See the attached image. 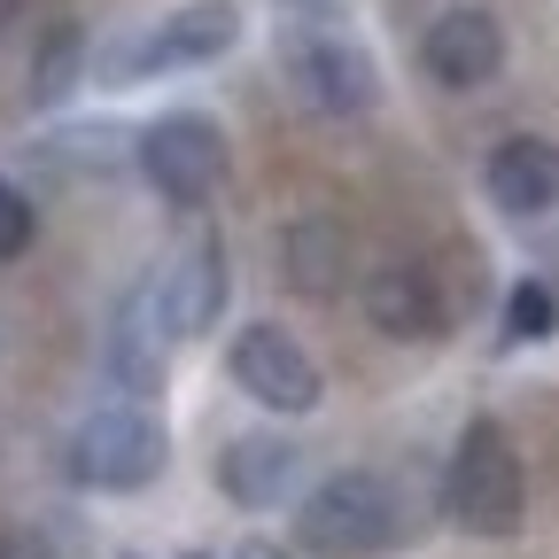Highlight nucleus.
Masks as SVG:
<instances>
[{
  "label": "nucleus",
  "instance_id": "obj_13",
  "mask_svg": "<svg viewBox=\"0 0 559 559\" xmlns=\"http://www.w3.org/2000/svg\"><path fill=\"white\" fill-rule=\"evenodd\" d=\"M296 466H304V451L288 443V436H234L226 451H218V489L234 506H249V513H264V506H280L296 489Z\"/></svg>",
  "mask_w": 559,
  "mask_h": 559
},
{
  "label": "nucleus",
  "instance_id": "obj_1",
  "mask_svg": "<svg viewBox=\"0 0 559 559\" xmlns=\"http://www.w3.org/2000/svg\"><path fill=\"white\" fill-rule=\"evenodd\" d=\"M443 506H451V521L466 536H489V544L521 536V521H528L521 451H513V436L489 412L459 428V451H451V474H443Z\"/></svg>",
  "mask_w": 559,
  "mask_h": 559
},
{
  "label": "nucleus",
  "instance_id": "obj_7",
  "mask_svg": "<svg viewBox=\"0 0 559 559\" xmlns=\"http://www.w3.org/2000/svg\"><path fill=\"white\" fill-rule=\"evenodd\" d=\"M226 373H234V389H241L249 404H264V412H288V419L319 412V396H326V373H319V358H311V349H304L288 326H272V319H249V326H234Z\"/></svg>",
  "mask_w": 559,
  "mask_h": 559
},
{
  "label": "nucleus",
  "instance_id": "obj_10",
  "mask_svg": "<svg viewBox=\"0 0 559 559\" xmlns=\"http://www.w3.org/2000/svg\"><path fill=\"white\" fill-rule=\"evenodd\" d=\"M358 311H366L389 342H436V334L451 326V304H443V288H436L428 264H381V272H366Z\"/></svg>",
  "mask_w": 559,
  "mask_h": 559
},
{
  "label": "nucleus",
  "instance_id": "obj_17",
  "mask_svg": "<svg viewBox=\"0 0 559 559\" xmlns=\"http://www.w3.org/2000/svg\"><path fill=\"white\" fill-rule=\"evenodd\" d=\"M117 140H124V132H62V140H47L39 156H55V164H94V171H109V164H117Z\"/></svg>",
  "mask_w": 559,
  "mask_h": 559
},
{
  "label": "nucleus",
  "instance_id": "obj_18",
  "mask_svg": "<svg viewBox=\"0 0 559 559\" xmlns=\"http://www.w3.org/2000/svg\"><path fill=\"white\" fill-rule=\"evenodd\" d=\"M234 559H288V551L264 544V536H241V544H234Z\"/></svg>",
  "mask_w": 559,
  "mask_h": 559
},
{
  "label": "nucleus",
  "instance_id": "obj_22",
  "mask_svg": "<svg viewBox=\"0 0 559 559\" xmlns=\"http://www.w3.org/2000/svg\"><path fill=\"white\" fill-rule=\"evenodd\" d=\"M179 559H210V551H179Z\"/></svg>",
  "mask_w": 559,
  "mask_h": 559
},
{
  "label": "nucleus",
  "instance_id": "obj_4",
  "mask_svg": "<svg viewBox=\"0 0 559 559\" xmlns=\"http://www.w3.org/2000/svg\"><path fill=\"white\" fill-rule=\"evenodd\" d=\"M132 171L156 187V202L202 210L226 187V124L210 109H164L156 124L132 132Z\"/></svg>",
  "mask_w": 559,
  "mask_h": 559
},
{
  "label": "nucleus",
  "instance_id": "obj_9",
  "mask_svg": "<svg viewBox=\"0 0 559 559\" xmlns=\"http://www.w3.org/2000/svg\"><path fill=\"white\" fill-rule=\"evenodd\" d=\"M419 70L451 94H474L506 70V24L489 9H443L428 32H419Z\"/></svg>",
  "mask_w": 559,
  "mask_h": 559
},
{
  "label": "nucleus",
  "instance_id": "obj_15",
  "mask_svg": "<svg viewBox=\"0 0 559 559\" xmlns=\"http://www.w3.org/2000/svg\"><path fill=\"white\" fill-rule=\"evenodd\" d=\"M559 334V296L544 280H513L506 296V342H551Z\"/></svg>",
  "mask_w": 559,
  "mask_h": 559
},
{
  "label": "nucleus",
  "instance_id": "obj_23",
  "mask_svg": "<svg viewBox=\"0 0 559 559\" xmlns=\"http://www.w3.org/2000/svg\"><path fill=\"white\" fill-rule=\"evenodd\" d=\"M117 559H132V551H117Z\"/></svg>",
  "mask_w": 559,
  "mask_h": 559
},
{
  "label": "nucleus",
  "instance_id": "obj_16",
  "mask_svg": "<svg viewBox=\"0 0 559 559\" xmlns=\"http://www.w3.org/2000/svg\"><path fill=\"white\" fill-rule=\"evenodd\" d=\"M32 234H39V210H32V194H24L16 179H0V264H16V257L32 249Z\"/></svg>",
  "mask_w": 559,
  "mask_h": 559
},
{
  "label": "nucleus",
  "instance_id": "obj_2",
  "mask_svg": "<svg viewBox=\"0 0 559 559\" xmlns=\"http://www.w3.org/2000/svg\"><path fill=\"white\" fill-rule=\"evenodd\" d=\"M404 528H412V513L396 498V481L366 474V466L326 474L311 498L296 506V544L319 551V559H373V551L404 544Z\"/></svg>",
  "mask_w": 559,
  "mask_h": 559
},
{
  "label": "nucleus",
  "instance_id": "obj_3",
  "mask_svg": "<svg viewBox=\"0 0 559 559\" xmlns=\"http://www.w3.org/2000/svg\"><path fill=\"white\" fill-rule=\"evenodd\" d=\"M164 466H171V436H164V419L140 404V396L86 412L79 428H70V443H62V474L79 481V489H102V498L148 489Z\"/></svg>",
  "mask_w": 559,
  "mask_h": 559
},
{
  "label": "nucleus",
  "instance_id": "obj_12",
  "mask_svg": "<svg viewBox=\"0 0 559 559\" xmlns=\"http://www.w3.org/2000/svg\"><path fill=\"white\" fill-rule=\"evenodd\" d=\"M481 194L506 210V218H544L559 210V148L544 132H506L481 164Z\"/></svg>",
  "mask_w": 559,
  "mask_h": 559
},
{
  "label": "nucleus",
  "instance_id": "obj_20",
  "mask_svg": "<svg viewBox=\"0 0 559 559\" xmlns=\"http://www.w3.org/2000/svg\"><path fill=\"white\" fill-rule=\"evenodd\" d=\"M288 9H296V16H319V9H334V0H288Z\"/></svg>",
  "mask_w": 559,
  "mask_h": 559
},
{
  "label": "nucleus",
  "instance_id": "obj_6",
  "mask_svg": "<svg viewBox=\"0 0 559 559\" xmlns=\"http://www.w3.org/2000/svg\"><path fill=\"white\" fill-rule=\"evenodd\" d=\"M280 62H288V86L296 102H311L319 117H366L381 102V70L358 39H342L326 24H288L280 39Z\"/></svg>",
  "mask_w": 559,
  "mask_h": 559
},
{
  "label": "nucleus",
  "instance_id": "obj_21",
  "mask_svg": "<svg viewBox=\"0 0 559 559\" xmlns=\"http://www.w3.org/2000/svg\"><path fill=\"white\" fill-rule=\"evenodd\" d=\"M9 24H16V0H0V32H9Z\"/></svg>",
  "mask_w": 559,
  "mask_h": 559
},
{
  "label": "nucleus",
  "instance_id": "obj_11",
  "mask_svg": "<svg viewBox=\"0 0 559 559\" xmlns=\"http://www.w3.org/2000/svg\"><path fill=\"white\" fill-rule=\"evenodd\" d=\"M156 296H164V319L171 334H210L226 311V241L218 234H194L171 264H156Z\"/></svg>",
  "mask_w": 559,
  "mask_h": 559
},
{
  "label": "nucleus",
  "instance_id": "obj_5",
  "mask_svg": "<svg viewBox=\"0 0 559 559\" xmlns=\"http://www.w3.org/2000/svg\"><path fill=\"white\" fill-rule=\"evenodd\" d=\"M234 39H241V9L234 0H179L171 16H156L140 39H124V47H109L102 55V79H164V70H194V62H218V55H234Z\"/></svg>",
  "mask_w": 559,
  "mask_h": 559
},
{
  "label": "nucleus",
  "instance_id": "obj_19",
  "mask_svg": "<svg viewBox=\"0 0 559 559\" xmlns=\"http://www.w3.org/2000/svg\"><path fill=\"white\" fill-rule=\"evenodd\" d=\"M0 559H47V551H39L32 536H0Z\"/></svg>",
  "mask_w": 559,
  "mask_h": 559
},
{
  "label": "nucleus",
  "instance_id": "obj_8",
  "mask_svg": "<svg viewBox=\"0 0 559 559\" xmlns=\"http://www.w3.org/2000/svg\"><path fill=\"white\" fill-rule=\"evenodd\" d=\"M179 334H171V319H164V296H156V272H140L132 288H124V304L109 311V342H102V366H109V381L124 389V396H140L148 404L156 389H164V349H171Z\"/></svg>",
  "mask_w": 559,
  "mask_h": 559
},
{
  "label": "nucleus",
  "instance_id": "obj_14",
  "mask_svg": "<svg viewBox=\"0 0 559 559\" xmlns=\"http://www.w3.org/2000/svg\"><path fill=\"white\" fill-rule=\"evenodd\" d=\"M79 79H86V24H47V39H39V55H32V86H24V102L32 109H62L70 94H79Z\"/></svg>",
  "mask_w": 559,
  "mask_h": 559
}]
</instances>
